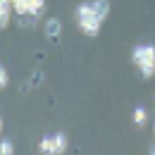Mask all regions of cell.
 <instances>
[{
    "instance_id": "cell-1",
    "label": "cell",
    "mask_w": 155,
    "mask_h": 155,
    "mask_svg": "<svg viewBox=\"0 0 155 155\" xmlns=\"http://www.w3.org/2000/svg\"><path fill=\"white\" fill-rule=\"evenodd\" d=\"M110 12V2L107 0H91V2H84L77 7V24L81 29V34L86 36H98L100 34V26Z\"/></svg>"
},
{
    "instance_id": "cell-2",
    "label": "cell",
    "mask_w": 155,
    "mask_h": 155,
    "mask_svg": "<svg viewBox=\"0 0 155 155\" xmlns=\"http://www.w3.org/2000/svg\"><path fill=\"white\" fill-rule=\"evenodd\" d=\"M131 60L138 67V72L143 74V79H150L155 74V45H150V43L136 45L131 53Z\"/></svg>"
},
{
    "instance_id": "cell-3",
    "label": "cell",
    "mask_w": 155,
    "mask_h": 155,
    "mask_svg": "<svg viewBox=\"0 0 155 155\" xmlns=\"http://www.w3.org/2000/svg\"><path fill=\"white\" fill-rule=\"evenodd\" d=\"M67 150V136L64 134H53L38 141V153L43 155H62Z\"/></svg>"
},
{
    "instance_id": "cell-4",
    "label": "cell",
    "mask_w": 155,
    "mask_h": 155,
    "mask_svg": "<svg viewBox=\"0 0 155 155\" xmlns=\"http://www.w3.org/2000/svg\"><path fill=\"white\" fill-rule=\"evenodd\" d=\"M10 15H12V0H0V29L10 24Z\"/></svg>"
},
{
    "instance_id": "cell-5",
    "label": "cell",
    "mask_w": 155,
    "mask_h": 155,
    "mask_svg": "<svg viewBox=\"0 0 155 155\" xmlns=\"http://www.w3.org/2000/svg\"><path fill=\"white\" fill-rule=\"evenodd\" d=\"M45 34H48V38L58 41L60 34H62V24H60V19H48V21H45Z\"/></svg>"
},
{
    "instance_id": "cell-6",
    "label": "cell",
    "mask_w": 155,
    "mask_h": 155,
    "mask_svg": "<svg viewBox=\"0 0 155 155\" xmlns=\"http://www.w3.org/2000/svg\"><path fill=\"white\" fill-rule=\"evenodd\" d=\"M146 122H148L146 110H143V107H136V110H134V124H138V127H146Z\"/></svg>"
},
{
    "instance_id": "cell-7",
    "label": "cell",
    "mask_w": 155,
    "mask_h": 155,
    "mask_svg": "<svg viewBox=\"0 0 155 155\" xmlns=\"http://www.w3.org/2000/svg\"><path fill=\"white\" fill-rule=\"evenodd\" d=\"M0 155H15V146H12V141H10V138L0 141Z\"/></svg>"
},
{
    "instance_id": "cell-8",
    "label": "cell",
    "mask_w": 155,
    "mask_h": 155,
    "mask_svg": "<svg viewBox=\"0 0 155 155\" xmlns=\"http://www.w3.org/2000/svg\"><path fill=\"white\" fill-rule=\"evenodd\" d=\"M7 84H10V74H7L5 64H0V88H5Z\"/></svg>"
},
{
    "instance_id": "cell-9",
    "label": "cell",
    "mask_w": 155,
    "mask_h": 155,
    "mask_svg": "<svg viewBox=\"0 0 155 155\" xmlns=\"http://www.w3.org/2000/svg\"><path fill=\"white\" fill-rule=\"evenodd\" d=\"M2 129H5V122H2V117H0V134H2Z\"/></svg>"
},
{
    "instance_id": "cell-10",
    "label": "cell",
    "mask_w": 155,
    "mask_h": 155,
    "mask_svg": "<svg viewBox=\"0 0 155 155\" xmlns=\"http://www.w3.org/2000/svg\"><path fill=\"white\" fill-rule=\"evenodd\" d=\"M153 129H155V124H153Z\"/></svg>"
}]
</instances>
